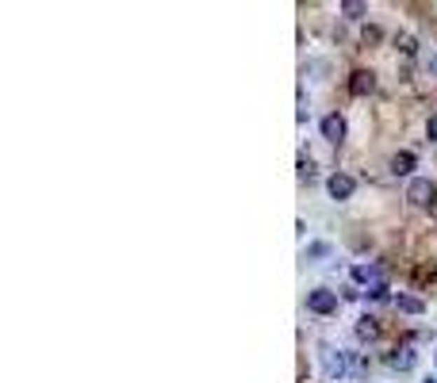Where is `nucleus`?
Here are the masks:
<instances>
[{"instance_id": "14", "label": "nucleus", "mask_w": 437, "mask_h": 383, "mask_svg": "<svg viewBox=\"0 0 437 383\" xmlns=\"http://www.w3.org/2000/svg\"><path fill=\"white\" fill-rule=\"evenodd\" d=\"M372 276H376V268H368V265H357V268H353V280H357V284H368Z\"/></svg>"}, {"instance_id": "15", "label": "nucleus", "mask_w": 437, "mask_h": 383, "mask_svg": "<svg viewBox=\"0 0 437 383\" xmlns=\"http://www.w3.org/2000/svg\"><path fill=\"white\" fill-rule=\"evenodd\" d=\"M299 181H314V165L307 158H299Z\"/></svg>"}, {"instance_id": "7", "label": "nucleus", "mask_w": 437, "mask_h": 383, "mask_svg": "<svg viewBox=\"0 0 437 383\" xmlns=\"http://www.w3.org/2000/svg\"><path fill=\"white\" fill-rule=\"evenodd\" d=\"M322 138H326L330 146H342V138H345V119H342V116H326V119H322Z\"/></svg>"}, {"instance_id": "16", "label": "nucleus", "mask_w": 437, "mask_h": 383, "mask_svg": "<svg viewBox=\"0 0 437 383\" xmlns=\"http://www.w3.org/2000/svg\"><path fill=\"white\" fill-rule=\"evenodd\" d=\"M422 69L426 73H437V50H426L422 54Z\"/></svg>"}, {"instance_id": "18", "label": "nucleus", "mask_w": 437, "mask_h": 383, "mask_svg": "<svg viewBox=\"0 0 437 383\" xmlns=\"http://www.w3.org/2000/svg\"><path fill=\"white\" fill-rule=\"evenodd\" d=\"M422 383H437V379H422Z\"/></svg>"}, {"instance_id": "5", "label": "nucleus", "mask_w": 437, "mask_h": 383, "mask_svg": "<svg viewBox=\"0 0 437 383\" xmlns=\"http://www.w3.org/2000/svg\"><path fill=\"white\" fill-rule=\"evenodd\" d=\"M418 364V353L410 345H403V349H395V353H387V368H395V372H410Z\"/></svg>"}, {"instance_id": "12", "label": "nucleus", "mask_w": 437, "mask_h": 383, "mask_svg": "<svg viewBox=\"0 0 437 383\" xmlns=\"http://www.w3.org/2000/svg\"><path fill=\"white\" fill-rule=\"evenodd\" d=\"M342 12L349 15V20H361V15L368 12V4H361V0H345V4H342Z\"/></svg>"}, {"instance_id": "1", "label": "nucleus", "mask_w": 437, "mask_h": 383, "mask_svg": "<svg viewBox=\"0 0 437 383\" xmlns=\"http://www.w3.org/2000/svg\"><path fill=\"white\" fill-rule=\"evenodd\" d=\"M307 311L311 314H334L338 311V291H330V288L307 291Z\"/></svg>"}, {"instance_id": "17", "label": "nucleus", "mask_w": 437, "mask_h": 383, "mask_svg": "<svg viewBox=\"0 0 437 383\" xmlns=\"http://www.w3.org/2000/svg\"><path fill=\"white\" fill-rule=\"evenodd\" d=\"M426 138H430V142H437V116L430 119V123H426Z\"/></svg>"}, {"instance_id": "10", "label": "nucleus", "mask_w": 437, "mask_h": 383, "mask_svg": "<svg viewBox=\"0 0 437 383\" xmlns=\"http://www.w3.org/2000/svg\"><path fill=\"white\" fill-rule=\"evenodd\" d=\"M410 169H415V153H410V150H403V153H395V158H391V173L395 176H410Z\"/></svg>"}, {"instance_id": "4", "label": "nucleus", "mask_w": 437, "mask_h": 383, "mask_svg": "<svg viewBox=\"0 0 437 383\" xmlns=\"http://www.w3.org/2000/svg\"><path fill=\"white\" fill-rule=\"evenodd\" d=\"M353 188H357V181H353L349 173H334V176L326 181V192L334 195V200H349Z\"/></svg>"}, {"instance_id": "8", "label": "nucleus", "mask_w": 437, "mask_h": 383, "mask_svg": "<svg viewBox=\"0 0 437 383\" xmlns=\"http://www.w3.org/2000/svg\"><path fill=\"white\" fill-rule=\"evenodd\" d=\"M353 330H357V337H361V341H376V337H380V322L372 319V314L357 319V326H353Z\"/></svg>"}, {"instance_id": "9", "label": "nucleus", "mask_w": 437, "mask_h": 383, "mask_svg": "<svg viewBox=\"0 0 437 383\" xmlns=\"http://www.w3.org/2000/svg\"><path fill=\"white\" fill-rule=\"evenodd\" d=\"M391 303L399 307L403 314H422V311H426V303H422V299H418V295H403V291L391 299Z\"/></svg>"}, {"instance_id": "3", "label": "nucleus", "mask_w": 437, "mask_h": 383, "mask_svg": "<svg viewBox=\"0 0 437 383\" xmlns=\"http://www.w3.org/2000/svg\"><path fill=\"white\" fill-rule=\"evenodd\" d=\"M322 372H326V379H342L349 372V361H345L342 349H322Z\"/></svg>"}, {"instance_id": "6", "label": "nucleus", "mask_w": 437, "mask_h": 383, "mask_svg": "<svg viewBox=\"0 0 437 383\" xmlns=\"http://www.w3.org/2000/svg\"><path fill=\"white\" fill-rule=\"evenodd\" d=\"M372 88H376V73H372V69H353L349 92H353V96H368Z\"/></svg>"}, {"instance_id": "19", "label": "nucleus", "mask_w": 437, "mask_h": 383, "mask_svg": "<svg viewBox=\"0 0 437 383\" xmlns=\"http://www.w3.org/2000/svg\"><path fill=\"white\" fill-rule=\"evenodd\" d=\"M433 356H437V353H433Z\"/></svg>"}, {"instance_id": "13", "label": "nucleus", "mask_w": 437, "mask_h": 383, "mask_svg": "<svg viewBox=\"0 0 437 383\" xmlns=\"http://www.w3.org/2000/svg\"><path fill=\"white\" fill-rule=\"evenodd\" d=\"M395 46H399L403 54H418V43H415V35H407V31H403V35H395Z\"/></svg>"}, {"instance_id": "11", "label": "nucleus", "mask_w": 437, "mask_h": 383, "mask_svg": "<svg viewBox=\"0 0 437 383\" xmlns=\"http://www.w3.org/2000/svg\"><path fill=\"white\" fill-rule=\"evenodd\" d=\"M364 295H368V299H372V303H387V299H395V295H391V291H387V284H380V280H376V284H372V288H368V291H364Z\"/></svg>"}, {"instance_id": "2", "label": "nucleus", "mask_w": 437, "mask_h": 383, "mask_svg": "<svg viewBox=\"0 0 437 383\" xmlns=\"http://www.w3.org/2000/svg\"><path fill=\"white\" fill-rule=\"evenodd\" d=\"M407 200L415 203V207H430V203L437 200V184L426 181V176H415V181L407 184Z\"/></svg>"}]
</instances>
